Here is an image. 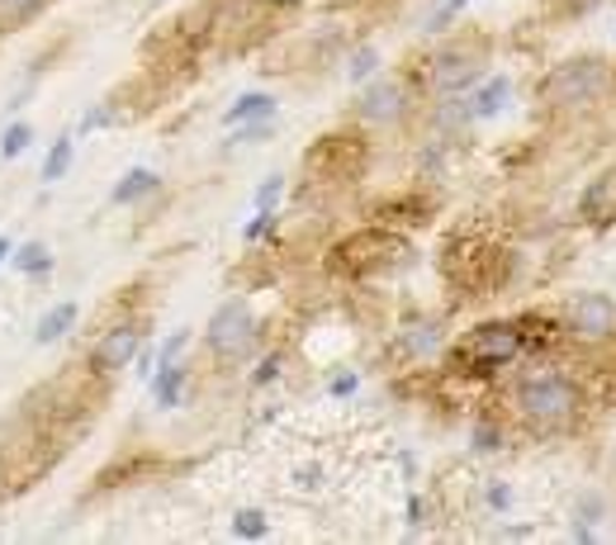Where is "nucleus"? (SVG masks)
Listing matches in <instances>:
<instances>
[{"mask_svg": "<svg viewBox=\"0 0 616 545\" xmlns=\"http://www.w3.org/2000/svg\"><path fill=\"white\" fill-rule=\"evenodd\" d=\"M10 252H14V238H10V233H0V266L10 261Z\"/></svg>", "mask_w": 616, "mask_h": 545, "instance_id": "nucleus-38", "label": "nucleus"}, {"mask_svg": "<svg viewBox=\"0 0 616 545\" xmlns=\"http://www.w3.org/2000/svg\"><path fill=\"white\" fill-rule=\"evenodd\" d=\"M72 451V442L58 432H48L43 422H33L29 413L14 408L0 422V503L39 488L52 470L62 465V455Z\"/></svg>", "mask_w": 616, "mask_h": 545, "instance_id": "nucleus-2", "label": "nucleus"}, {"mask_svg": "<svg viewBox=\"0 0 616 545\" xmlns=\"http://www.w3.org/2000/svg\"><path fill=\"white\" fill-rule=\"evenodd\" d=\"M256 6H261V10H299L304 0H256Z\"/></svg>", "mask_w": 616, "mask_h": 545, "instance_id": "nucleus-37", "label": "nucleus"}, {"mask_svg": "<svg viewBox=\"0 0 616 545\" xmlns=\"http://www.w3.org/2000/svg\"><path fill=\"white\" fill-rule=\"evenodd\" d=\"M280 371H285V351H271V356H261L256 371H252V390H266V384H275Z\"/></svg>", "mask_w": 616, "mask_h": 545, "instance_id": "nucleus-30", "label": "nucleus"}, {"mask_svg": "<svg viewBox=\"0 0 616 545\" xmlns=\"http://www.w3.org/2000/svg\"><path fill=\"white\" fill-rule=\"evenodd\" d=\"M578 223L584 228H612L616 223V166L593 175V181L584 185V195H578Z\"/></svg>", "mask_w": 616, "mask_h": 545, "instance_id": "nucleus-14", "label": "nucleus"}, {"mask_svg": "<svg viewBox=\"0 0 616 545\" xmlns=\"http://www.w3.org/2000/svg\"><path fill=\"white\" fill-rule=\"evenodd\" d=\"M261 346V319L252 313L246 299H223L204 323V351L214 361H246Z\"/></svg>", "mask_w": 616, "mask_h": 545, "instance_id": "nucleus-9", "label": "nucleus"}, {"mask_svg": "<svg viewBox=\"0 0 616 545\" xmlns=\"http://www.w3.org/2000/svg\"><path fill=\"white\" fill-rule=\"evenodd\" d=\"M484 503L493 507V513H507V507H513V488H507L503 480H493V484L484 488Z\"/></svg>", "mask_w": 616, "mask_h": 545, "instance_id": "nucleus-34", "label": "nucleus"}, {"mask_svg": "<svg viewBox=\"0 0 616 545\" xmlns=\"http://www.w3.org/2000/svg\"><path fill=\"white\" fill-rule=\"evenodd\" d=\"M465 10H469V0H442V6L427 14V24H422V29H427V33H451Z\"/></svg>", "mask_w": 616, "mask_h": 545, "instance_id": "nucleus-27", "label": "nucleus"}, {"mask_svg": "<svg viewBox=\"0 0 616 545\" xmlns=\"http://www.w3.org/2000/svg\"><path fill=\"white\" fill-rule=\"evenodd\" d=\"M156 190H162V175H156V171H148V166H133V171H123L119 181H114V190H110V204H114V209H133V204L152 200Z\"/></svg>", "mask_w": 616, "mask_h": 545, "instance_id": "nucleus-16", "label": "nucleus"}, {"mask_svg": "<svg viewBox=\"0 0 616 545\" xmlns=\"http://www.w3.org/2000/svg\"><path fill=\"white\" fill-rule=\"evenodd\" d=\"M588 384L559 365H526L507 384V413L532 436H574L588 422Z\"/></svg>", "mask_w": 616, "mask_h": 545, "instance_id": "nucleus-1", "label": "nucleus"}, {"mask_svg": "<svg viewBox=\"0 0 616 545\" xmlns=\"http://www.w3.org/2000/svg\"><path fill=\"white\" fill-rule=\"evenodd\" d=\"M612 91H616V62L584 52V58L555 62L551 72L541 77L536 100H541L551 114H569V119H574V114L597 110V104H603Z\"/></svg>", "mask_w": 616, "mask_h": 545, "instance_id": "nucleus-6", "label": "nucleus"}, {"mask_svg": "<svg viewBox=\"0 0 616 545\" xmlns=\"http://www.w3.org/2000/svg\"><path fill=\"white\" fill-rule=\"evenodd\" d=\"M77 319H81V304H77V299H62V304H52V309L43 313V319L33 323V342H39V346L62 342L67 332L77 327Z\"/></svg>", "mask_w": 616, "mask_h": 545, "instance_id": "nucleus-17", "label": "nucleus"}, {"mask_svg": "<svg viewBox=\"0 0 616 545\" xmlns=\"http://www.w3.org/2000/svg\"><path fill=\"white\" fill-rule=\"evenodd\" d=\"M148 380H152V398H156V408H175V403H181V394H185L190 365H181V361L156 365V371H152Z\"/></svg>", "mask_w": 616, "mask_h": 545, "instance_id": "nucleus-20", "label": "nucleus"}, {"mask_svg": "<svg viewBox=\"0 0 616 545\" xmlns=\"http://www.w3.org/2000/svg\"><path fill=\"white\" fill-rule=\"evenodd\" d=\"M266 532H271V522H266V513H261V507H238V513H233V536L261 541Z\"/></svg>", "mask_w": 616, "mask_h": 545, "instance_id": "nucleus-25", "label": "nucleus"}, {"mask_svg": "<svg viewBox=\"0 0 616 545\" xmlns=\"http://www.w3.org/2000/svg\"><path fill=\"white\" fill-rule=\"evenodd\" d=\"M446 371L461 375V380H493L503 371H513L517 361H526V337L517 319H488V323H474L442 351Z\"/></svg>", "mask_w": 616, "mask_h": 545, "instance_id": "nucleus-4", "label": "nucleus"}, {"mask_svg": "<svg viewBox=\"0 0 616 545\" xmlns=\"http://www.w3.org/2000/svg\"><path fill=\"white\" fill-rule=\"evenodd\" d=\"M356 390H361V375H356V371H342L337 380L327 384V394H332V398H351Z\"/></svg>", "mask_w": 616, "mask_h": 545, "instance_id": "nucleus-35", "label": "nucleus"}, {"mask_svg": "<svg viewBox=\"0 0 616 545\" xmlns=\"http://www.w3.org/2000/svg\"><path fill=\"white\" fill-rule=\"evenodd\" d=\"M442 275L451 290H461V299L474 294H503L513 280V252L498 248L493 238L479 233H451L442 248Z\"/></svg>", "mask_w": 616, "mask_h": 545, "instance_id": "nucleus-5", "label": "nucleus"}, {"mask_svg": "<svg viewBox=\"0 0 616 545\" xmlns=\"http://www.w3.org/2000/svg\"><path fill=\"white\" fill-rule=\"evenodd\" d=\"M442 351H446V327L436 319H417V323H408L398 332V356L413 361V365L442 356Z\"/></svg>", "mask_w": 616, "mask_h": 545, "instance_id": "nucleus-15", "label": "nucleus"}, {"mask_svg": "<svg viewBox=\"0 0 616 545\" xmlns=\"http://www.w3.org/2000/svg\"><path fill=\"white\" fill-rule=\"evenodd\" d=\"M507 100H513V77H488L479 91L469 95V110H474V124H479V119H493V114H503L507 110Z\"/></svg>", "mask_w": 616, "mask_h": 545, "instance_id": "nucleus-19", "label": "nucleus"}, {"mask_svg": "<svg viewBox=\"0 0 616 545\" xmlns=\"http://www.w3.org/2000/svg\"><path fill=\"white\" fill-rule=\"evenodd\" d=\"M143 346H148V319L129 313V319H114L110 327H100V337L91 342V351H85V365L110 380L119 371H129Z\"/></svg>", "mask_w": 616, "mask_h": 545, "instance_id": "nucleus-11", "label": "nucleus"}, {"mask_svg": "<svg viewBox=\"0 0 616 545\" xmlns=\"http://www.w3.org/2000/svg\"><path fill=\"white\" fill-rule=\"evenodd\" d=\"M603 0H545V20L565 24V20H584V14H593Z\"/></svg>", "mask_w": 616, "mask_h": 545, "instance_id": "nucleus-26", "label": "nucleus"}, {"mask_svg": "<svg viewBox=\"0 0 616 545\" xmlns=\"http://www.w3.org/2000/svg\"><path fill=\"white\" fill-rule=\"evenodd\" d=\"M10 261H14L20 275H48L52 271V248L48 242H24V248L10 252Z\"/></svg>", "mask_w": 616, "mask_h": 545, "instance_id": "nucleus-23", "label": "nucleus"}, {"mask_svg": "<svg viewBox=\"0 0 616 545\" xmlns=\"http://www.w3.org/2000/svg\"><path fill=\"white\" fill-rule=\"evenodd\" d=\"M417 100H422V91L413 85L408 72H403V77H380V81L361 85L356 104H351V119H356L361 129H398V124H408V119H413Z\"/></svg>", "mask_w": 616, "mask_h": 545, "instance_id": "nucleus-10", "label": "nucleus"}, {"mask_svg": "<svg viewBox=\"0 0 616 545\" xmlns=\"http://www.w3.org/2000/svg\"><path fill=\"white\" fill-rule=\"evenodd\" d=\"M275 110H280L275 95H266V91H246V95H238L233 104H228L223 124L233 129V124H246V119H275Z\"/></svg>", "mask_w": 616, "mask_h": 545, "instance_id": "nucleus-21", "label": "nucleus"}, {"mask_svg": "<svg viewBox=\"0 0 616 545\" xmlns=\"http://www.w3.org/2000/svg\"><path fill=\"white\" fill-rule=\"evenodd\" d=\"M375 67H380V52L375 48H356V52H351V67H346V77L351 81H365V77H375Z\"/></svg>", "mask_w": 616, "mask_h": 545, "instance_id": "nucleus-31", "label": "nucleus"}, {"mask_svg": "<svg viewBox=\"0 0 616 545\" xmlns=\"http://www.w3.org/2000/svg\"><path fill=\"white\" fill-rule=\"evenodd\" d=\"M370 166V138L361 129L323 133L319 143L304 152V181L309 185H351L361 181Z\"/></svg>", "mask_w": 616, "mask_h": 545, "instance_id": "nucleus-8", "label": "nucleus"}, {"mask_svg": "<svg viewBox=\"0 0 616 545\" xmlns=\"http://www.w3.org/2000/svg\"><path fill=\"white\" fill-rule=\"evenodd\" d=\"M185 346H190V332L181 327V332H175V337H166L162 346H156V351H152V371H156V365H171V361H175V356H181V351H185Z\"/></svg>", "mask_w": 616, "mask_h": 545, "instance_id": "nucleus-32", "label": "nucleus"}, {"mask_svg": "<svg viewBox=\"0 0 616 545\" xmlns=\"http://www.w3.org/2000/svg\"><path fill=\"white\" fill-rule=\"evenodd\" d=\"M503 442H507V427H503V422H493V417H479V422H474V451H479V455L503 451Z\"/></svg>", "mask_w": 616, "mask_h": 545, "instance_id": "nucleus-28", "label": "nucleus"}, {"mask_svg": "<svg viewBox=\"0 0 616 545\" xmlns=\"http://www.w3.org/2000/svg\"><path fill=\"white\" fill-rule=\"evenodd\" d=\"M33 143V124L29 119H10L6 133H0V162H20Z\"/></svg>", "mask_w": 616, "mask_h": 545, "instance_id": "nucleus-24", "label": "nucleus"}, {"mask_svg": "<svg viewBox=\"0 0 616 545\" xmlns=\"http://www.w3.org/2000/svg\"><path fill=\"white\" fill-rule=\"evenodd\" d=\"M612 455H616V451H612Z\"/></svg>", "mask_w": 616, "mask_h": 545, "instance_id": "nucleus-39", "label": "nucleus"}, {"mask_svg": "<svg viewBox=\"0 0 616 545\" xmlns=\"http://www.w3.org/2000/svg\"><path fill=\"white\" fill-rule=\"evenodd\" d=\"M559 323H565V337L569 342H584V346H607L616 342V299L584 290L574 294L565 309H559Z\"/></svg>", "mask_w": 616, "mask_h": 545, "instance_id": "nucleus-12", "label": "nucleus"}, {"mask_svg": "<svg viewBox=\"0 0 616 545\" xmlns=\"http://www.w3.org/2000/svg\"><path fill=\"white\" fill-rule=\"evenodd\" d=\"M436 214V200L427 190H403V195H390L375 204V223L384 228H398V233H408V228H427Z\"/></svg>", "mask_w": 616, "mask_h": 545, "instance_id": "nucleus-13", "label": "nucleus"}, {"mask_svg": "<svg viewBox=\"0 0 616 545\" xmlns=\"http://www.w3.org/2000/svg\"><path fill=\"white\" fill-rule=\"evenodd\" d=\"M52 6H58V0H0V39H10V33L39 24Z\"/></svg>", "mask_w": 616, "mask_h": 545, "instance_id": "nucleus-18", "label": "nucleus"}, {"mask_svg": "<svg viewBox=\"0 0 616 545\" xmlns=\"http://www.w3.org/2000/svg\"><path fill=\"white\" fill-rule=\"evenodd\" d=\"M280 190H285V175H266V181L256 185V209H275Z\"/></svg>", "mask_w": 616, "mask_h": 545, "instance_id": "nucleus-33", "label": "nucleus"}, {"mask_svg": "<svg viewBox=\"0 0 616 545\" xmlns=\"http://www.w3.org/2000/svg\"><path fill=\"white\" fill-rule=\"evenodd\" d=\"M323 266H327V275L365 285V280H384V275H398L403 266H413V242H408V233H398V228L370 223V228L346 233L342 242H332Z\"/></svg>", "mask_w": 616, "mask_h": 545, "instance_id": "nucleus-3", "label": "nucleus"}, {"mask_svg": "<svg viewBox=\"0 0 616 545\" xmlns=\"http://www.w3.org/2000/svg\"><path fill=\"white\" fill-rule=\"evenodd\" d=\"M72 162H77V133H58V143H52L48 157H43L39 181H43V185H58L62 175L72 171Z\"/></svg>", "mask_w": 616, "mask_h": 545, "instance_id": "nucleus-22", "label": "nucleus"}, {"mask_svg": "<svg viewBox=\"0 0 616 545\" xmlns=\"http://www.w3.org/2000/svg\"><path fill=\"white\" fill-rule=\"evenodd\" d=\"M422 522H427V498H408V526H422Z\"/></svg>", "mask_w": 616, "mask_h": 545, "instance_id": "nucleus-36", "label": "nucleus"}, {"mask_svg": "<svg viewBox=\"0 0 616 545\" xmlns=\"http://www.w3.org/2000/svg\"><path fill=\"white\" fill-rule=\"evenodd\" d=\"M488 52H493V43L484 39V33H455V39L436 43L408 77L422 91V100L461 95V91H469V85L488 72Z\"/></svg>", "mask_w": 616, "mask_h": 545, "instance_id": "nucleus-7", "label": "nucleus"}, {"mask_svg": "<svg viewBox=\"0 0 616 545\" xmlns=\"http://www.w3.org/2000/svg\"><path fill=\"white\" fill-rule=\"evenodd\" d=\"M275 223H280V209H256V219L242 228V242H246V248H256L266 233H275Z\"/></svg>", "mask_w": 616, "mask_h": 545, "instance_id": "nucleus-29", "label": "nucleus"}]
</instances>
